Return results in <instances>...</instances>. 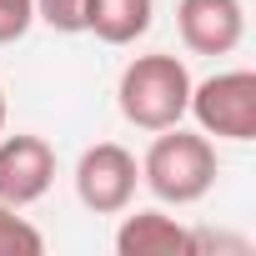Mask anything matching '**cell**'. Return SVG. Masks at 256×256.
I'll return each mask as SVG.
<instances>
[{
  "label": "cell",
  "instance_id": "7a4b0ae2",
  "mask_svg": "<svg viewBox=\"0 0 256 256\" xmlns=\"http://www.w3.org/2000/svg\"><path fill=\"white\" fill-rule=\"evenodd\" d=\"M191 100V70L181 56L151 50L136 56L116 80V106L120 116L136 126V131H166V126H181Z\"/></svg>",
  "mask_w": 256,
  "mask_h": 256
},
{
  "label": "cell",
  "instance_id": "30bf717a",
  "mask_svg": "<svg viewBox=\"0 0 256 256\" xmlns=\"http://www.w3.org/2000/svg\"><path fill=\"white\" fill-rule=\"evenodd\" d=\"M86 10H90V0H36V20L60 30V36H80L86 30Z\"/></svg>",
  "mask_w": 256,
  "mask_h": 256
},
{
  "label": "cell",
  "instance_id": "3957f363",
  "mask_svg": "<svg viewBox=\"0 0 256 256\" xmlns=\"http://www.w3.org/2000/svg\"><path fill=\"white\" fill-rule=\"evenodd\" d=\"M186 110L196 116L201 136L216 141H256V70H216L201 86L191 80V100Z\"/></svg>",
  "mask_w": 256,
  "mask_h": 256
},
{
  "label": "cell",
  "instance_id": "6da1fadb",
  "mask_svg": "<svg viewBox=\"0 0 256 256\" xmlns=\"http://www.w3.org/2000/svg\"><path fill=\"white\" fill-rule=\"evenodd\" d=\"M216 176H221V161H216L211 136L181 131V126L156 131V141L141 156V186L161 206H196L201 196H211Z\"/></svg>",
  "mask_w": 256,
  "mask_h": 256
},
{
  "label": "cell",
  "instance_id": "277c9868",
  "mask_svg": "<svg viewBox=\"0 0 256 256\" xmlns=\"http://www.w3.org/2000/svg\"><path fill=\"white\" fill-rule=\"evenodd\" d=\"M136 186H141V166L136 156L116 146V141H96L80 151L76 161V196L90 216H120L126 206L136 201Z\"/></svg>",
  "mask_w": 256,
  "mask_h": 256
},
{
  "label": "cell",
  "instance_id": "9c48e42d",
  "mask_svg": "<svg viewBox=\"0 0 256 256\" xmlns=\"http://www.w3.org/2000/svg\"><path fill=\"white\" fill-rule=\"evenodd\" d=\"M40 251H46V236L20 216V206L0 201V256H40Z\"/></svg>",
  "mask_w": 256,
  "mask_h": 256
},
{
  "label": "cell",
  "instance_id": "8fae6325",
  "mask_svg": "<svg viewBox=\"0 0 256 256\" xmlns=\"http://www.w3.org/2000/svg\"><path fill=\"white\" fill-rule=\"evenodd\" d=\"M36 26V0H0V46H16Z\"/></svg>",
  "mask_w": 256,
  "mask_h": 256
},
{
  "label": "cell",
  "instance_id": "5b68a950",
  "mask_svg": "<svg viewBox=\"0 0 256 256\" xmlns=\"http://www.w3.org/2000/svg\"><path fill=\"white\" fill-rule=\"evenodd\" d=\"M50 181H56V151L46 136H30V131L0 136V201L6 206L40 201Z\"/></svg>",
  "mask_w": 256,
  "mask_h": 256
},
{
  "label": "cell",
  "instance_id": "52a82bcc",
  "mask_svg": "<svg viewBox=\"0 0 256 256\" xmlns=\"http://www.w3.org/2000/svg\"><path fill=\"white\" fill-rule=\"evenodd\" d=\"M116 251L120 256H196V236L176 216L151 206V211H136L116 226Z\"/></svg>",
  "mask_w": 256,
  "mask_h": 256
},
{
  "label": "cell",
  "instance_id": "8992f818",
  "mask_svg": "<svg viewBox=\"0 0 256 256\" xmlns=\"http://www.w3.org/2000/svg\"><path fill=\"white\" fill-rule=\"evenodd\" d=\"M176 30L196 56H231L246 36L241 0H176Z\"/></svg>",
  "mask_w": 256,
  "mask_h": 256
},
{
  "label": "cell",
  "instance_id": "7c38bea8",
  "mask_svg": "<svg viewBox=\"0 0 256 256\" xmlns=\"http://www.w3.org/2000/svg\"><path fill=\"white\" fill-rule=\"evenodd\" d=\"M0 131H6V86H0Z\"/></svg>",
  "mask_w": 256,
  "mask_h": 256
},
{
  "label": "cell",
  "instance_id": "ba28073f",
  "mask_svg": "<svg viewBox=\"0 0 256 256\" xmlns=\"http://www.w3.org/2000/svg\"><path fill=\"white\" fill-rule=\"evenodd\" d=\"M156 20V0H90L86 30L106 46H131L151 30Z\"/></svg>",
  "mask_w": 256,
  "mask_h": 256
}]
</instances>
